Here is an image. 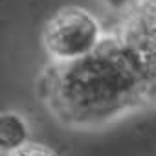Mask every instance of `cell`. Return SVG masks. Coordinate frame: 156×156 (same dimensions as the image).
<instances>
[{
  "instance_id": "obj_2",
  "label": "cell",
  "mask_w": 156,
  "mask_h": 156,
  "mask_svg": "<svg viewBox=\"0 0 156 156\" xmlns=\"http://www.w3.org/2000/svg\"><path fill=\"white\" fill-rule=\"evenodd\" d=\"M105 39L98 19L83 9L68 6L53 13L44 24L42 42L53 62H73L90 55Z\"/></svg>"
},
{
  "instance_id": "obj_6",
  "label": "cell",
  "mask_w": 156,
  "mask_h": 156,
  "mask_svg": "<svg viewBox=\"0 0 156 156\" xmlns=\"http://www.w3.org/2000/svg\"><path fill=\"white\" fill-rule=\"evenodd\" d=\"M103 2L112 9H125V13H127L132 6H136L140 2V0H103Z\"/></svg>"
},
{
  "instance_id": "obj_5",
  "label": "cell",
  "mask_w": 156,
  "mask_h": 156,
  "mask_svg": "<svg viewBox=\"0 0 156 156\" xmlns=\"http://www.w3.org/2000/svg\"><path fill=\"white\" fill-rule=\"evenodd\" d=\"M8 156H55L53 151H50L48 147H42V145H33V143H28L24 145L22 149L8 154Z\"/></svg>"
},
{
  "instance_id": "obj_1",
  "label": "cell",
  "mask_w": 156,
  "mask_h": 156,
  "mask_svg": "<svg viewBox=\"0 0 156 156\" xmlns=\"http://www.w3.org/2000/svg\"><path fill=\"white\" fill-rule=\"evenodd\" d=\"M44 90L53 116L73 129H98L152 103L141 66L118 35H105L79 61L53 62Z\"/></svg>"
},
{
  "instance_id": "obj_4",
  "label": "cell",
  "mask_w": 156,
  "mask_h": 156,
  "mask_svg": "<svg viewBox=\"0 0 156 156\" xmlns=\"http://www.w3.org/2000/svg\"><path fill=\"white\" fill-rule=\"evenodd\" d=\"M0 143L2 151L11 154L28 145V127L19 114L4 112L0 121Z\"/></svg>"
},
{
  "instance_id": "obj_3",
  "label": "cell",
  "mask_w": 156,
  "mask_h": 156,
  "mask_svg": "<svg viewBox=\"0 0 156 156\" xmlns=\"http://www.w3.org/2000/svg\"><path fill=\"white\" fill-rule=\"evenodd\" d=\"M118 37L141 66L156 101V0H140L132 6Z\"/></svg>"
}]
</instances>
